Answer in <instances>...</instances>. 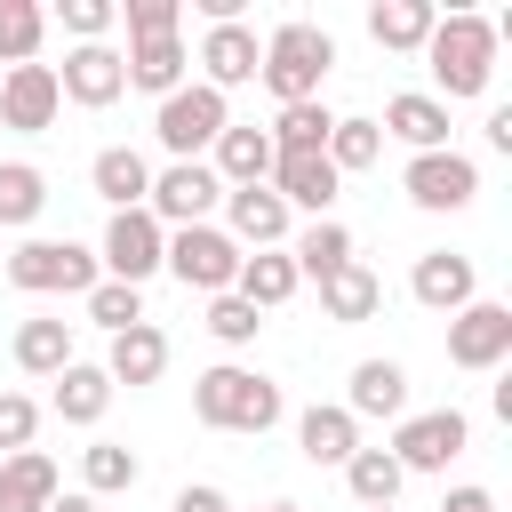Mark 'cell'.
Wrapping results in <instances>:
<instances>
[{
  "label": "cell",
  "mask_w": 512,
  "mask_h": 512,
  "mask_svg": "<svg viewBox=\"0 0 512 512\" xmlns=\"http://www.w3.org/2000/svg\"><path fill=\"white\" fill-rule=\"evenodd\" d=\"M440 512H496V496L464 480V488H448V496H440Z\"/></svg>",
  "instance_id": "44"
},
{
  "label": "cell",
  "mask_w": 512,
  "mask_h": 512,
  "mask_svg": "<svg viewBox=\"0 0 512 512\" xmlns=\"http://www.w3.org/2000/svg\"><path fill=\"white\" fill-rule=\"evenodd\" d=\"M408 296H416L424 312H464V304L480 296V264L456 256V248H424L416 272H408Z\"/></svg>",
  "instance_id": "17"
},
{
  "label": "cell",
  "mask_w": 512,
  "mask_h": 512,
  "mask_svg": "<svg viewBox=\"0 0 512 512\" xmlns=\"http://www.w3.org/2000/svg\"><path fill=\"white\" fill-rule=\"evenodd\" d=\"M56 112H64L56 64H8V80H0V128L40 136V128H56Z\"/></svg>",
  "instance_id": "14"
},
{
  "label": "cell",
  "mask_w": 512,
  "mask_h": 512,
  "mask_svg": "<svg viewBox=\"0 0 512 512\" xmlns=\"http://www.w3.org/2000/svg\"><path fill=\"white\" fill-rule=\"evenodd\" d=\"M40 208H48V176L32 160H0V232L40 224Z\"/></svg>",
  "instance_id": "35"
},
{
  "label": "cell",
  "mask_w": 512,
  "mask_h": 512,
  "mask_svg": "<svg viewBox=\"0 0 512 512\" xmlns=\"http://www.w3.org/2000/svg\"><path fill=\"white\" fill-rule=\"evenodd\" d=\"M0 272L24 296H88L104 280L96 248H80V240H16V248H0Z\"/></svg>",
  "instance_id": "4"
},
{
  "label": "cell",
  "mask_w": 512,
  "mask_h": 512,
  "mask_svg": "<svg viewBox=\"0 0 512 512\" xmlns=\"http://www.w3.org/2000/svg\"><path fill=\"white\" fill-rule=\"evenodd\" d=\"M400 192L424 208V216H456V208H472L480 200V160L472 152H408V168H400Z\"/></svg>",
  "instance_id": "9"
},
{
  "label": "cell",
  "mask_w": 512,
  "mask_h": 512,
  "mask_svg": "<svg viewBox=\"0 0 512 512\" xmlns=\"http://www.w3.org/2000/svg\"><path fill=\"white\" fill-rule=\"evenodd\" d=\"M88 184H96L104 208H144V192H152V160H144L136 144H104V152L88 160Z\"/></svg>",
  "instance_id": "25"
},
{
  "label": "cell",
  "mask_w": 512,
  "mask_h": 512,
  "mask_svg": "<svg viewBox=\"0 0 512 512\" xmlns=\"http://www.w3.org/2000/svg\"><path fill=\"white\" fill-rule=\"evenodd\" d=\"M328 64H336V40H328L320 24H304V16H288V24L264 32V64H256V80L272 88V104H312L320 80H328Z\"/></svg>",
  "instance_id": "3"
},
{
  "label": "cell",
  "mask_w": 512,
  "mask_h": 512,
  "mask_svg": "<svg viewBox=\"0 0 512 512\" xmlns=\"http://www.w3.org/2000/svg\"><path fill=\"white\" fill-rule=\"evenodd\" d=\"M376 128H384L392 144H408V152H448V104L424 96V88H400V96L384 104Z\"/></svg>",
  "instance_id": "21"
},
{
  "label": "cell",
  "mask_w": 512,
  "mask_h": 512,
  "mask_svg": "<svg viewBox=\"0 0 512 512\" xmlns=\"http://www.w3.org/2000/svg\"><path fill=\"white\" fill-rule=\"evenodd\" d=\"M136 480H144V456H136L128 440H88V448H80V496L104 504V496H128Z\"/></svg>",
  "instance_id": "31"
},
{
  "label": "cell",
  "mask_w": 512,
  "mask_h": 512,
  "mask_svg": "<svg viewBox=\"0 0 512 512\" xmlns=\"http://www.w3.org/2000/svg\"><path fill=\"white\" fill-rule=\"evenodd\" d=\"M160 272H176L192 296H224V288L240 280V240H232L224 224H184V232H168Z\"/></svg>",
  "instance_id": "8"
},
{
  "label": "cell",
  "mask_w": 512,
  "mask_h": 512,
  "mask_svg": "<svg viewBox=\"0 0 512 512\" xmlns=\"http://www.w3.org/2000/svg\"><path fill=\"white\" fill-rule=\"evenodd\" d=\"M104 376H112V392H120V384H128V392L160 384V376H168V328H152V320L120 328V336H112V352H104Z\"/></svg>",
  "instance_id": "19"
},
{
  "label": "cell",
  "mask_w": 512,
  "mask_h": 512,
  "mask_svg": "<svg viewBox=\"0 0 512 512\" xmlns=\"http://www.w3.org/2000/svg\"><path fill=\"white\" fill-rule=\"evenodd\" d=\"M464 448H472V416L464 408H408L392 424V440H384V456L400 472H448Z\"/></svg>",
  "instance_id": "6"
},
{
  "label": "cell",
  "mask_w": 512,
  "mask_h": 512,
  "mask_svg": "<svg viewBox=\"0 0 512 512\" xmlns=\"http://www.w3.org/2000/svg\"><path fill=\"white\" fill-rule=\"evenodd\" d=\"M192 416H200L208 432H272V424L288 416V400H280V384H272L264 368L216 360V368L192 376Z\"/></svg>",
  "instance_id": "2"
},
{
  "label": "cell",
  "mask_w": 512,
  "mask_h": 512,
  "mask_svg": "<svg viewBox=\"0 0 512 512\" xmlns=\"http://www.w3.org/2000/svg\"><path fill=\"white\" fill-rule=\"evenodd\" d=\"M328 128H336V112L312 96V104H280L264 136H272V152H328Z\"/></svg>",
  "instance_id": "36"
},
{
  "label": "cell",
  "mask_w": 512,
  "mask_h": 512,
  "mask_svg": "<svg viewBox=\"0 0 512 512\" xmlns=\"http://www.w3.org/2000/svg\"><path fill=\"white\" fill-rule=\"evenodd\" d=\"M504 360H512V304L472 296L464 312H448V368L488 376V368H504Z\"/></svg>",
  "instance_id": "11"
},
{
  "label": "cell",
  "mask_w": 512,
  "mask_h": 512,
  "mask_svg": "<svg viewBox=\"0 0 512 512\" xmlns=\"http://www.w3.org/2000/svg\"><path fill=\"white\" fill-rule=\"evenodd\" d=\"M144 208H152V224H160V232L216 224V208H224V184H216V168H208V160H168V168H152V192H144Z\"/></svg>",
  "instance_id": "7"
},
{
  "label": "cell",
  "mask_w": 512,
  "mask_h": 512,
  "mask_svg": "<svg viewBox=\"0 0 512 512\" xmlns=\"http://www.w3.org/2000/svg\"><path fill=\"white\" fill-rule=\"evenodd\" d=\"M376 512H400V504H376Z\"/></svg>",
  "instance_id": "48"
},
{
  "label": "cell",
  "mask_w": 512,
  "mask_h": 512,
  "mask_svg": "<svg viewBox=\"0 0 512 512\" xmlns=\"http://www.w3.org/2000/svg\"><path fill=\"white\" fill-rule=\"evenodd\" d=\"M56 88H64V104H80V112H104V104H120V96H128L120 48H112V40L64 48V64H56Z\"/></svg>",
  "instance_id": "12"
},
{
  "label": "cell",
  "mask_w": 512,
  "mask_h": 512,
  "mask_svg": "<svg viewBox=\"0 0 512 512\" xmlns=\"http://www.w3.org/2000/svg\"><path fill=\"white\" fill-rule=\"evenodd\" d=\"M64 488H56V456L48 448H16L0 456V512H48Z\"/></svg>",
  "instance_id": "24"
},
{
  "label": "cell",
  "mask_w": 512,
  "mask_h": 512,
  "mask_svg": "<svg viewBox=\"0 0 512 512\" xmlns=\"http://www.w3.org/2000/svg\"><path fill=\"white\" fill-rule=\"evenodd\" d=\"M488 144H496V152H512V104H496V112H488Z\"/></svg>",
  "instance_id": "45"
},
{
  "label": "cell",
  "mask_w": 512,
  "mask_h": 512,
  "mask_svg": "<svg viewBox=\"0 0 512 512\" xmlns=\"http://www.w3.org/2000/svg\"><path fill=\"white\" fill-rule=\"evenodd\" d=\"M224 128H232V96H216V88H200V80H184V88L160 96V112H152V136H160L168 160H200Z\"/></svg>",
  "instance_id": "5"
},
{
  "label": "cell",
  "mask_w": 512,
  "mask_h": 512,
  "mask_svg": "<svg viewBox=\"0 0 512 512\" xmlns=\"http://www.w3.org/2000/svg\"><path fill=\"white\" fill-rule=\"evenodd\" d=\"M56 24L72 32V48H88V40H104V32L120 24V0H64V8H56Z\"/></svg>",
  "instance_id": "41"
},
{
  "label": "cell",
  "mask_w": 512,
  "mask_h": 512,
  "mask_svg": "<svg viewBox=\"0 0 512 512\" xmlns=\"http://www.w3.org/2000/svg\"><path fill=\"white\" fill-rule=\"evenodd\" d=\"M288 264H296V280H328V272L352 264V232L336 216H312V224L288 232Z\"/></svg>",
  "instance_id": "29"
},
{
  "label": "cell",
  "mask_w": 512,
  "mask_h": 512,
  "mask_svg": "<svg viewBox=\"0 0 512 512\" xmlns=\"http://www.w3.org/2000/svg\"><path fill=\"white\" fill-rule=\"evenodd\" d=\"M200 328H208V336H216L224 352H240V344H256L264 312H256V304H240V296L224 288V296H208V320H200Z\"/></svg>",
  "instance_id": "39"
},
{
  "label": "cell",
  "mask_w": 512,
  "mask_h": 512,
  "mask_svg": "<svg viewBox=\"0 0 512 512\" xmlns=\"http://www.w3.org/2000/svg\"><path fill=\"white\" fill-rule=\"evenodd\" d=\"M8 352H16V368H24V376H56V368H72V360H80V352H72V320H24Z\"/></svg>",
  "instance_id": "32"
},
{
  "label": "cell",
  "mask_w": 512,
  "mask_h": 512,
  "mask_svg": "<svg viewBox=\"0 0 512 512\" xmlns=\"http://www.w3.org/2000/svg\"><path fill=\"white\" fill-rule=\"evenodd\" d=\"M296 288H304V280H296L288 248H248V256H240V280H232V296H240V304H256V312H280Z\"/></svg>",
  "instance_id": "30"
},
{
  "label": "cell",
  "mask_w": 512,
  "mask_h": 512,
  "mask_svg": "<svg viewBox=\"0 0 512 512\" xmlns=\"http://www.w3.org/2000/svg\"><path fill=\"white\" fill-rule=\"evenodd\" d=\"M48 8L40 0H0V64H40Z\"/></svg>",
  "instance_id": "37"
},
{
  "label": "cell",
  "mask_w": 512,
  "mask_h": 512,
  "mask_svg": "<svg viewBox=\"0 0 512 512\" xmlns=\"http://www.w3.org/2000/svg\"><path fill=\"white\" fill-rule=\"evenodd\" d=\"M264 512H296V504H264Z\"/></svg>",
  "instance_id": "47"
},
{
  "label": "cell",
  "mask_w": 512,
  "mask_h": 512,
  "mask_svg": "<svg viewBox=\"0 0 512 512\" xmlns=\"http://www.w3.org/2000/svg\"><path fill=\"white\" fill-rule=\"evenodd\" d=\"M344 488H352V504H360V512H376V504H400L408 472H400L384 448H352V456H344Z\"/></svg>",
  "instance_id": "33"
},
{
  "label": "cell",
  "mask_w": 512,
  "mask_h": 512,
  "mask_svg": "<svg viewBox=\"0 0 512 512\" xmlns=\"http://www.w3.org/2000/svg\"><path fill=\"white\" fill-rule=\"evenodd\" d=\"M120 72H128V88H144L152 104H160V96H176V88H184V72H192L184 32H168V40H128V48H120Z\"/></svg>",
  "instance_id": "20"
},
{
  "label": "cell",
  "mask_w": 512,
  "mask_h": 512,
  "mask_svg": "<svg viewBox=\"0 0 512 512\" xmlns=\"http://www.w3.org/2000/svg\"><path fill=\"white\" fill-rule=\"evenodd\" d=\"M296 448H304V464H336V472H344V456L368 448V440H360V424H352L336 400H312V408L296 416Z\"/></svg>",
  "instance_id": "27"
},
{
  "label": "cell",
  "mask_w": 512,
  "mask_h": 512,
  "mask_svg": "<svg viewBox=\"0 0 512 512\" xmlns=\"http://www.w3.org/2000/svg\"><path fill=\"white\" fill-rule=\"evenodd\" d=\"M424 64H432V88L440 104H464V96H488L496 80V24L480 8H448L424 40Z\"/></svg>",
  "instance_id": "1"
},
{
  "label": "cell",
  "mask_w": 512,
  "mask_h": 512,
  "mask_svg": "<svg viewBox=\"0 0 512 512\" xmlns=\"http://www.w3.org/2000/svg\"><path fill=\"white\" fill-rule=\"evenodd\" d=\"M80 312H88L104 336H120V328H136V320H144V288H128V280H96V288L80 296Z\"/></svg>",
  "instance_id": "38"
},
{
  "label": "cell",
  "mask_w": 512,
  "mask_h": 512,
  "mask_svg": "<svg viewBox=\"0 0 512 512\" xmlns=\"http://www.w3.org/2000/svg\"><path fill=\"white\" fill-rule=\"evenodd\" d=\"M32 432H40V400L32 392H0V456L32 448Z\"/></svg>",
  "instance_id": "42"
},
{
  "label": "cell",
  "mask_w": 512,
  "mask_h": 512,
  "mask_svg": "<svg viewBox=\"0 0 512 512\" xmlns=\"http://www.w3.org/2000/svg\"><path fill=\"white\" fill-rule=\"evenodd\" d=\"M48 512H104V504H96V496H80V488H72V496H56V504H48Z\"/></svg>",
  "instance_id": "46"
},
{
  "label": "cell",
  "mask_w": 512,
  "mask_h": 512,
  "mask_svg": "<svg viewBox=\"0 0 512 512\" xmlns=\"http://www.w3.org/2000/svg\"><path fill=\"white\" fill-rule=\"evenodd\" d=\"M384 160V128L368 120V112H336V128H328V168L336 176H360V168H376Z\"/></svg>",
  "instance_id": "34"
},
{
  "label": "cell",
  "mask_w": 512,
  "mask_h": 512,
  "mask_svg": "<svg viewBox=\"0 0 512 512\" xmlns=\"http://www.w3.org/2000/svg\"><path fill=\"white\" fill-rule=\"evenodd\" d=\"M280 200H288V216L304 208V216H336V168H328V152H272V176H264Z\"/></svg>",
  "instance_id": "16"
},
{
  "label": "cell",
  "mask_w": 512,
  "mask_h": 512,
  "mask_svg": "<svg viewBox=\"0 0 512 512\" xmlns=\"http://www.w3.org/2000/svg\"><path fill=\"white\" fill-rule=\"evenodd\" d=\"M208 168H216V184H224V192L264 184V176H272V136H264L256 120H232V128L208 144Z\"/></svg>",
  "instance_id": "22"
},
{
  "label": "cell",
  "mask_w": 512,
  "mask_h": 512,
  "mask_svg": "<svg viewBox=\"0 0 512 512\" xmlns=\"http://www.w3.org/2000/svg\"><path fill=\"white\" fill-rule=\"evenodd\" d=\"M120 24H128V40H168V32H184V0H120Z\"/></svg>",
  "instance_id": "40"
},
{
  "label": "cell",
  "mask_w": 512,
  "mask_h": 512,
  "mask_svg": "<svg viewBox=\"0 0 512 512\" xmlns=\"http://www.w3.org/2000/svg\"><path fill=\"white\" fill-rule=\"evenodd\" d=\"M160 256H168V232L152 224V208H112V216H104V240H96V264H104V280H128V288H144V280L160 272Z\"/></svg>",
  "instance_id": "10"
},
{
  "label": "cell",
  "mask_w": 512,
  "mask_h": 512,
  "mask_svg": "<svg viewBox=\"0 0 512 512\" xmlns=\"http://www.w3.org/2000/svg\"><path fill=\"white\" fill-rule=\"evenodd\" d=\"M168 512H232V504H224V488L192 480V488H176V504H168Z\"/></svg>",
  "instance_id": "43"
},
{
  "label": "cell",
  "mask_w": 512,
  "mask_h": 512,
  "mask_svg": "<svg viewBox=\"0 0 512 512\" xmlns=\"http://www.w3.org/2000/svg\"><path fill=\"white\" fill-rule=\"evenodd\" d=\"M432 24H440V8H432V0H376V8H368V40H376V48H392V56H424Z\"/></svg>",
  "instance_id": "28"
},
{
  "label": "cell",
  "mask_w": 512,
  "mask_h": 512,
  "mask_svg": "<svg viewBox=\"0 0 512 512\" xmlns=\"http://www.w3.org/2000/svg\"><path fill=\"white\" fill-rule=\"evenodd\" d=\"M336 408H344L352 424H368V416H384V424H400V416H408V368H400V360H360Z\"/></svg>",
  "instance_id": "18"
},
{
  "label": "cell",
  "mask_w": 512,
  "mask_h": 512,
  "mask_svg": "<svg viewBox=\"0 0 512 512\" xmlns=\"http://www.w3.org/2000/svg\"><path fill=\"white\" fill-rule=\"evenodd\" d=\"M384 312V280L352 256L344 272H328L320 280V320H336V328H360V320H376Z\"/></svg>",
  "instance_id": "26"
},
{
  "label": "cell",
  "mask_w": 512,
  "mask_h": 512,
  "mask_svg": "<svg viewBox=\"0 0 512 512\" xmlns=\"http://www.w3.org/2000/svg\"><path fill=\"white\" fill-rule=\"evenodd\" d=\"M48 384H56L48 408H56L64 424H80V432L104 424V408H112V376H104V360H72V368H56Z\"/></svg>",
  "instance_id": "23"
},
{
  "label": "cell",
  "mask_w": 512,
  "mask_h": 512,
  "mask_svg": "<svg viewBox=\"0 0 512 512\" xmlns=\"http://www.w3.org/2000/svg\"><path fill=\"white\" fill-rule=\"evenodd\" d=\"M224 232L240 240V256L248 248H288L296 216H288V200L272 184H240V192H224Z\"/></svg>",
  "instance_id": "15"
},
{
  "label": "cell",
  "mask_w": 512,
  "mask_h": 512,
  "mask_svg": "<svg viewBox=\"0 0 512 512\" xmlns=\"http://www.w3.org/2000/svg\"><path fill=\"white\" fill-rule=\"evenodd\" d=\"M192 64H200V88L232 96V88H248V80H256V64H264V40H256V24H208Z\"/></svg>",
  "instance_id": "13"
}]
</instances>
